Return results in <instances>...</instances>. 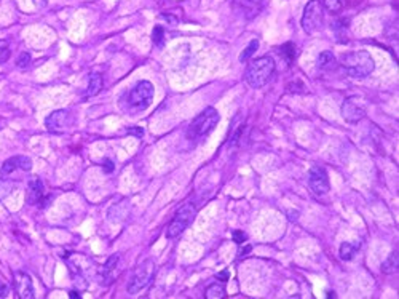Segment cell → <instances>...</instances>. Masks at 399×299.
I'll use <instances>...</instances> for the list:
<instances>
[{
  "label": "cell",
  "mask_w": 399,
  "mask_h": 299,
  "mask_svg": "<svg viewBox=\"0 0 399 299\" xmlns=\"http://www.w3.org/2000/svg\"><path fill=\"white\" fill-rule=\"evenodd\" d=\"M219 120H220V115L218 112V109L206 107L205 111H201L197 117L190 122V125L187 128V138L190 141L205 139L206 136H209L214 131V128L218 127Z\"/></svg>",
  "instance_id": "3"
},
{
  "label": "cell",
  "mask_w": 399,
  "mask_h": 299,
  "mask_svg": "<svg viewBox=\"0 0 399 299\" xmlns=\"http://www.w3.org/2000/svg\"><path fill=\"white\" fill-rule=\"evenodd\" d=\"M18 168H21L24 170V171H31V168H32V160L29 157H18Z\"/></svg>",
  "instance_id": "28"
},
{
  "label": "cell",
  "mask_w": 399,
  "mask_h": 299,
  "mask_svg": "<svg viewBox=\"0 0 399 299\" xmlns=\"http://www.w3.org/2000/svg\"><path fill=\"white\" fill-rule=\"evenodd\" d=\"M205 296H206L208 299H222V298H225V296H227V291H225V287H224V285H220V283H213V285H209V287L206 288Z\"/></svg>",
  "instance_id": "19"
},
{
  "label": "cell",
  "mask_w": 399,
  "mask_h": 299,
  "mask_svg": "<svg viewBox=\"0 0 399 299\" xmlns=\"http://www.w3.org/2000/svg\"><path fill=\"white\" fill-rule=\"evenodd\" d=\"M69 298H72V299H75V298H77V299H78V298H80L78 291H71V293H69Z\"/></svg>",
  "instance_id": "35"
},
{
  "label": "cell",
  "mask_w": 399,
  "mask_h": 299,
  "mask_svg": "<svg viewBox=\"0 0 399 299\" xmlns=\"http://www.w3.org/2000/svg\"><path fill=\"white\" fill-rule=\"evenodd\" d=\"M115 213V217H112L110 222H120L123 221L125 217L128 216V205H126V200H123L121 203H117V205H113L110 210H109V214Z\"/></svg>",
  "instance_id": "20"
},
{
  "label": "cell",
  "mask_w": 399,
  "mask_h": 299,
  "mask_svg": "<svg viewBox=\"0 0 399 299\" xmlns=\"http://www.w3.org/2000/svg\"><path fill=\"white\" fill-rule=\"evenodd\" d=\"M104 86V79L101 74H93L90 76V82H88V88H86V93H85V98H93L96 96V94L101 93Z\"/></svg>",
  "instance_id": "14"
},
{
  "label": "cell",
  "mask_w": 399,
  "mask_h": 299,
  "mask_svg": "<svg viewBox=\"0 0 399 299\" xmlns=\"http://www.w3.org/2000/svg\"><path fill=\"white\" fill-rule=\"evenodd\" d=\"M117 262H118V255H112L107 262L103 266L101 269V275H103V280L106 282V285H110V280H112V272L113 269L117 267Z\"/></svg>",
  "instance_id": "18"
},
{
  "label": "cell",
  "mask_w": 399,
  "mask_h": 299,
  "mask_svg": "<svg viewBox=\"0 0 399 299\" xmlns=\"http://www.w3.org/2000/svg\"><path fill=\"white\" fill-rule=\"evenodd\" d=\"M155 275V262L153 259H144L134 270L130 283H128V293L138 295L141 290H144Z\"/></svg>",
  "instance_id": "7"
},
{
  "label": "cell",
  "mask_w": 399,
  "mask_h": 299,
  "mask_svg": "<svg viewBox=\"0 0 399 299\" xmlns=\"http://www.w3.org/2000/svg\"><path fill=\"white\" fill-rule=\"evenodd\" d=\"M257 48H259V40L254 39V40H251V42H249V45L245 48V51L240 54V63H248L249 58H251L253 54L257 51Z\"/></svg>",
  "instance_id": "22"
},
{
  "label": "cell",
  "mask_w": 399,
  "mask_h": 299,
  "mask_svg": "<svg viewBox=\"0 0 399 299\" xmlns=\"http://www.w3.org/2000/svg\"><path fill=\"white\" fill-rule=\"evenodd\" d=\"M130 133H134L138 136V138H143V134H144V131H143V128H138V127H134V128H130V130H128Z\"/></svg>",
  "instance_id": "33"
},
{
  "label": "cell",
  "mask_w": 399,
  "mask_h": 299,
  "mask_svg": "<svg viewBox=\"0 0 399 299\" xmlns=\"http://www.w3.org/2000/svg\"><path fill=\"white\" fill-rule=\"evenodd\" d=\"M10 54H11L10 43L6 42V40H0V64L6 63L8 58H10Z\"/></svg>",
  "instance_id": "24"
},
{
  "label": "cell",
  "mask_w": 399,
  "mask_h": 299,
  "mask_svg": "<svg viewBox=\"0 0 399 299\" xmlns=\"http://www.w3.org/2000/svg\"><path fill=\"white\" fill-rule=\"evenodd\" d=\"M249 251H251V247H249V245H248V247H246V250L240 251V256H245L246 253H249Z\"/></svg>",
  "instance_id": "36"
},
{
  "label": "cell",
  "mask_w": 399,
  "mask_h": 299,
  "mask_svg": "<svg viewBox=\"0 0 399 299\" xmlns=\"http://www.w3.org/2000/svg\"><path fill=\"white\" fill-rule=\"evenodd\" d=\"M280 53L283 54V56H286L288 58V61L290 63V61L294 59V56H295V48H294V45L292 43H285L281 46V50H280Z\"/></svg>",
  "instance_id": "26"
},
{
  "label": "cell",
  "mask_w": 399,
  "mask_h": 299,
  "mask_svg": "<svg viewBox=\"0 0 399 299\" xmlns=\"http://www.w3.org/2000/svg\"><path fill=\"white\" fill-rule=\"evenodd\" d=\"M16 64H18L19 69H24V67H28L31 64V53L29 51H23L21 54H19Z\"/></svg>",
  "instance_id": "27"
},
{
  "label": "cell",
  "mask_w": 399,
  "mask_h": 299,
  "mask_svg": "<svg viewBox=\"0 0 399 299\" xmlns=\"http://www.w3.org/2000/svg\"><path fill=\"white\" fill-rule=\"evenodd\" d=\"M308 186L316 195H326L330 189L329 174L323 167H312L308 171Z\"/></svg>",
  "instance_id": "9"
},
{
  "label": "cell",
  "mask_w": 399,
  "mask_h": 299,
  "mask_svg": "<svg viewBox=\"0 0 399 299\" xmlns=\"http://www.w3.org/2000/svg\"><path fill=\"white\" fill-rule=\"evenodd\" d=\"M104 170H106L107 173H112L113 171V163H112L110 159H106L104 160Z\"/></svg>",
  "instance_id": "31"
},
{
  "label": "cell",
  "mask_w": 399,
  "mask_h": 299,
  "mask_svg": "<svg viewBox=\"0 0 399 299\" xmlns=\"http://www.w3.org/2000/svg\"><path fill=\"white\" fill-rule=\"evenodd\" d=\"M43 182L40 179H31L28 184V192H26V202L29 205H37L43 199Z\"/></svg>",
  "instance_id": "13"
},
{
  "label": "cell",
  "mask_w": 399,
  "mask_h": 299,
  "mask_svg": "<svg viewBox=\"0 0 399 299\" xmlns=\"http://www.w3.org/2000/svg\"><path fill=\"white\" fill-rule=\"evenodd\" d=\"M340 66L353 79H366L375 69V61L366 50L348 51L340 56Z\"/></svg>",
  "instance_id": "1"
},
{
  "label": "cell",
  "mask_w": 399,
  "mask_h": 299,
  "mask_svg": "<svg viewBox=\"0 0 399 299\" xmlns=\"http://www.w3.org/2000/svg\"><path fill=\"white\" fill-rule=\"evenodd\" d=\"M398 266H399V253H398V250H395V251H391L387 259L382 262V272L387 275L396 274Z\"/></svg>",
  "instance_id": "17"
},
{
  "label": "cell",
  "mask_w": 399,
  "mask_h": 299,
  "mask_svg": "<svg viewBox=\"0 0 399 299\" xmlns=\"http://www.w3.org/2000/svg\"><path fill=\"white\" fill-rule=\"evenodd\" d=\"M323 6L329 13H332V15H337V13H340L343 10L345 0H323Z\"/></svg>",
  "instance_id": "21"
},
{
  "label": "cell",
  "mask_w": 399,
  "mask_h": 299,
  "mask_svg": "<svg viewBox=\"0 0 399 299\" xmlns=\"http://www.w3.org/2000/svg\"><path fill=\"white\" fill-rule=\"evenodd\" d=\"M18 168V157H11L8 160H5L3 162V165H2V173L3 174H10L13 173L15 170Z\"/></svg>",
  "instance_id": "25"
},
{
  "label": "cell",
  "mask_w": 399,
  "mask_h": 299,
  "mask_svg": "<svg viewBox=\"0 0 399 299\" xmlns=\"http://www.w3.org/2000/svg\"><path fill=\"white\" fill-rule=\"evenodd\" d=\"M232 237H233V240L238 243V245H241V243H245L246 240H248V235L243 232V230H233V234H232Z\"/></svg>",
  "instance_id": "29"
},
{
  "label": "cell",
  "mask_w": 399,
  "mask_h": 299,
  "mask_svg": "<svg viewBox=\"0 0 399 299\" xmlns=\"http://www.w3.org/2000/svg\"><path fill=\"white\" fill-rule=\"evenodd\" d=\"M360 242H343L340 245V250H339V255H340V259L342 261H351L353 259V256L360 251Z\"/></svg>",
  "instance_id": "15"
},
{
  "label": "cell",
  "mask_w": 399,
  "mask_h": 299,
  "mask_svg": "<svg viewBox=\"0 0 399 299\" xmlns=\"http://www.w3.org/2000/svg\"><path fill=\"white\" fill-rule=\"evenodd\" d=\"M265 0H232V6L236 13H241L243 18L253 19L260 15Z\"/></svg>",
  "instance_id": "11"
},
{
  "label": "cell",
  "mask_w": 399,
  "mask_h": 299,
  "mask_svg": "<svg viewBox=\"0 0 399 299\" xmlns=\"http://www.w3.org/2000/svg\"><path fill=\"white\" fill-rule=\"evenodd\" d=\"M327 298H335V293H334V291H329V293H327Z\"/></svg>",
  "instance_id": "37"
},
{
  "label": "cell",
  "mask_w": 399,
  "mask_h": 299,
  "mask_svg": "<svg viewBox=\"0 0 399 299\" xmlns=\"http://www.w3.org/2000/svg\"><path fill=\"white\" fill-rule=\"evenodd\" d=\"M335 66H337V59L332 51L324 50L320 53V56H318V67H320L321 71H330L334 69Z\"/></svg>",
  "instance_id": "16"
},
{
  "label": "cell",
  "mask_w": 399,
  "mask_h": 299,
  "mask_svg": "<svg viewBox=\"0 0 399 299\" xmlns=\"http://www.w3.org/2000/svg\"><path fill=\"white\" fill-rule=\"evenodd\" d=\"M342 117L348 124H358L366 115V104L363 103L360 96H350L342 103Z\"/></svg>",
  "instance_id": "8"
},
{
  "label": "cell",
  "mask_w": 399,
  "mask_h": 299,
  "mask_svg": "<svg viewBox=\"0 0 399 299\" xmlns=\"http://www.w3.org/2000/svg\"><path fill=\"white\" fill-rule=\"evenodd\" d=\"M324 23V6L321 0H310L303 8L302 15V29L308 34H315L321 31Z\"/></svg>",
  "instance_id": "4"
},
{
  "label": "cell",
  "mask_w": 399,
  "mask_h": 299,
  "mask_svg": "<svg viewBox=\"0 0 399 299\" xmlns=\"http://www.w3.org/2000/svg\"><path fill=\"white\" fill-rule=\"evenodd\" d=\"M228 277H230L228 270H224V272H220V274H218V278H222V280H227Z\"/></svg>",
  "instance_id": "34"
},
{
  "label": "cell",
  "mask_w": 399,
  "mask_h": 299,
  "mask_svg": "<svg viewBox=\"0 0 399 299\" xmlns=\"http://www.w3.org/2000/svg\"><path fill=\"white\" fill-rule=\"evenodd\" d=\"M195 214H197V210H195L193 203H185L184 207H181L178 212H176L170 226L166 229V239H176V237H179L192 224V221L195 219Z\"/></svg>",
  "instance_id": "5"
},
{
  "label": "cell",
  "mask_w": 399,
  "mask_h": 299,
  "mask_svg": "<svg viewBox=\"0 0 399 299\" xmlns=\"http://www.w3.org/2000/svg\"><path fill=\"white\" fill-rule=\"evenodd\" d=\"M15 290L19 298L23 299H32L34 298V287L29 274H26L23 270L15 272Z\"/></svg>",
  "instance_id": "12"
},
{
  "label": "cell",
  "mask_w": 399,
  "mask_h": 299,
  "mask_svg": "<svg viewBox=\"0 0 399 299\" xmlns=\"http://www.w3.org/2000/svg\"><path fill=\"white\" fill-rule=\"evenodd\" d=\"M32 2L37 8H45V6L48 5V0H32Z\"/></svg>",
  "instance_id": "32"
},
{
  "label": "cell",
  "mask_w": 399,
  "mask_h": 299,
  "mask_svg": "<svg viewBox=\"0 0 399 299\" xmlns=\"http://www.w3.org/2000/svg\"><path fill=\"white\" fill-rule=\"evenodd\" d=\"M276 69L275 59L272 56H260L255 58L253 61H249V64L245 71V82L254 88V90H259V88L265 86L270 79L273 77Z\"/></svg>",
  "instance_id": "2"
},
{
  "label": "cell",
  "mask_w": 399,
  "mask_h": 299,
  "mask_svg": "<svg viewBox=\"0 0 399 299\" xmlns=\"http://www.w3.org/2000/svg\"><path fill=\"white\" fill-rule=\"evenodd\" d=\"M155 94L153 84L148 80H141L133 86V90L128 94V104L136 111H144L150 106Z\"/></svg>",
  "instance_id": "6"
},
{
  "label": "cell",
  "mask_w": 399,
  "mask_h": 299,
  "mask_svg": "<svg viewBox=\"0 0 399 299\" xmlns=\"http://www.w3.org/2000/svg\"><path fill=\"white\" fill-rule=\"evenodd\" d=\"M72 125V115L66 109H58L45 119V127L50 133H64Z\"/></svg>",
  "instance_id": "10"
},
{
  "label": "cell",
  "mask_w": 399,
  "mask_h": 299,
  "mask_svg": "<svg viewBox=\"0 0 399 299\" xmlns=\"http://www.w3.org/2000/svg\"><path fill=\"white\" fill-rule=\"evenodd\" d=\"M152 42L155 45H158L161 46L165 42V29H163V26H155L153 27V31H152Z\"/></svg>",
  "instance_id": "23"
},
{
  "label": "cell",
  "mask_w": 399,
  "mask_h": 299,
  "mask_svg": "<svg viewBox=\"0 0 399 299\" xmlns=\"http://www.w3.org/2000/svg\"><path fill=\"white\" fill-rule=\"evenodd\" d=\"M8 296V287H6V283L0 280V298H6Z\"/></svg>",
  "instance_id": "30"
}]
</instances>
